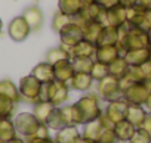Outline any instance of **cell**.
Wrapping results in <instances>:
<instances>
[{
	"label": "cell",
	"instance_id": "cell-1",
	"mask_svg": "<svg viewBox=\"0 0 151 143\" xmlns=\"http://www.w3.org/2000/svg\"><path fill=\"white\" fill-rule=\"evenodd\" d=\"M119 49L122 52L126 50H132V49H144V47H150V38H148V31L135 27L129 22H126L124 25H122L119 28Z\"/></svg>",
	"mask_w": 151,
	"mask_h": 143
},
{
	"label": "cell",
	"instance_id": "cell-2",
	"mask_svg": "<svg viewBox=\"0 0 151 143\" xmlns=\"http://www.w3.org/2000/svg\"><path fill=\"white\" fill-rule=\"evenodd\" d=\"M76 103H77V106L82 112L83 124L93 121V120H98L104 112L101 108V103H99V96L93 95V93H88V95L82 96Z\"/></svg>",
	"mask_w": 151,
	"mask_h": 143
},
{
	"label": "cell",
	"instance_id": "cell-3",
	"mask_svg": "<svg viewBox=\"0 0 151 143\" xmlns=\"http://www.w3.org/2000/svg\"><path fill=\"white\" fill-rule=\"evenodd\" d=\"M96 89H98V96H101L107 102L123 99V92L120 89V80L111 74H108L105 78L98 81Z\"/></svg>",
	"mask_w": 151,
	"mask_h": 143
},
{
	"label": "cell",
	"instance_id": "cell-4",
	"mask_svg": "<svg viewBox=\"0 0 151 143\" xmlns=\"http://www.w3.org/2000/svg\"><path fill=\"white\" fill-rule=\"evenodd\" d=\"M19 95H21V99H24L25 102L28 103H37L39 102V97H40V89H42V83L33 75H27V77H22L21 81H19Z\"/></svg>",
	"mask_w": 151,
	"mask_h": 143
},
{
	"label": "cell",
	"instance_id": "cell-5",
	"mask_svg": "<svg viewBox=\"0 0 151 143\" xmlns=\"http://www.w3.org/2000/svg\"><path fill=\"white\" fill-rule=\"evenodd\" d=\"M98 22H101L104 27H117L120 28L122 25H124L127 22V9L122 5L113 6L110 9H104V12L101 14Z\"/></svg>",
	"mask_w": 151,
	"mask_h": 143
},
{
	"label": "cell",
	"instance_id": "cell-6",
	"mask_svg": "<svg viewBox=\"0 0 151 143\" xmlns=\"http://www.w3.org/2000/svg\"><path fill=\"white\" fill-rule=\"evenodd\" d=\"M15 128H17V133L22 134L24 137H31L34 136V133L39 130V127L42 125V122L36 118L34 114H30V112H22V114H18L15 121Z\"/></svg>",
	"mask_w": 151,
	"mask_h": 143
},
{
	"label": "cell",
	"instance_id": "cell-7",
	"mask_svg": "<svg viewBox=\"0 0 151 143\" xmlns=\"http://www.w3.org/2000/svg\"><path fill=\"white\" fill-rule=\"evenodd\" d=\"M58 34H59V40H61V46H64L65 49L70 50L83 38V28L74 21V22L65 25Z\"/></svg>",
	"mask_w": 151,
	"mask_h": 143
},
{
	"label": "cell",
	"instance_id": "cell-8",
	"mask_svg": "<svg viewBox=\"0 0 151 143\" xmlns=\"http://www.w3.org/2000/svg\"><path fill=\"white\" fill-rule=\"evenodd\" d=\"M148 96H150V92L145 87L144 81L135 83L133 86H130L129 89L123 92V99L129 105H145L148 100Z\"/></svg>",
	"mask_w": 151,
	"mask_h": 143
},
{
	"label": "cell",
	"instance_id": "cell-9",
	"mask_svg": "<svg viewBox=\"0 0 151 143\" xmlns=\"http://www.w3.org/2000/svg\"><path fill=\"white\" fill-rule=\"evenodd\" d=\"M127 109H129V103L124 100V99H119V100H113V102H108L104 114L107 115V118L116 124L119 121H123L126 120V115H127Z\"/></svg>",
	"mask_w": 151,
	"mask_h": 143
},
{
	"label": "cell",
	"instance_id": "cell-10",
	"mask_svg": "<svg viewBox=\"0 0 151 143\" xmlns=\"http://www.w3.org/2000/svg\"><path fill=\"white\" fill-rule=\"evenodd\" d=\"M8 33H9L12 40L24 41L28 37V34L31 33V28H30V25H28V22L25 21L24 16H17L11 21V24L8 27Z\"/></svg>",
	"mask_w": 151,
	"mask_h": 143
},
{
	"label": "cell",
	"instance_id": "cell-11",
	"mask_svg": "<svg viewBox=\"0 0 151 143\" xmlns=\"http://www.w3.org/2000/svg\"><path fill=\"white\" fill-rule=\"evenodd\" d=\"M70 95V86L68 83H62L58 80L50 81V89H49V102H52L55 106H61L67 102Z\"/></svg>",
	"mask_w": 151,
	"mask_h": 143
},
{
	"label": "cell",
	"instance_id": "cell-12",
	"mask_svg": "<svg viewBox=\"0 0 151 143\" xmlns=\"http://www.w3.org/2000/svg\"><path fill=\"white\" fill-rule=\"evenodd\" d=\"M59 111H61V117H62V121H64L65 127L83 124V117H82V112H80L77 103L59 106Z\"/></svg>",
	"mask_w": 151,
	"mask_h": 143
},
{
	"label": "cell",
	"instance_id": "cell-13",
	"mask_svg": "<svg viewBox=\"0 0 151 143\" xmlns=\"http://www.w3.org/2000/svg\"><path fill=\"white\" fill-rule=\"evenodd\" d=\"M123 56L130 66H141L151 59V46L144 47V49L126 50V52H123Z\"/></svg>",
	"mask_w": 151,
	"mask_h": 143
},
{
	"label": "cell",
	"instance_id": "cell-14",
	"mask_svg": "<svg viewBox=\"0 0 151 143\" xmlns=\"http://www.w3.org/2000/svg\"><path fill=\"white\" fill-rule=\"evenodd\" d=\"M120 55H123V52L119 49L117 44H107V46H98L96 47V53H95V60L104 62L107 65H110L114 59H117Z\"/></svg>",
	"mask_w": 151,
	"mask_h": 143
},
{
	"label": "cell",
	"instance_id": "cell-15",
	"mask_svg": "<svg viewBox=\"0 0 151 143\" xmlns=\"http://www.w3.org/2000/svg\"><path fill=\"white\" fill-rule=\"evenodd\" d=\"M96 47L98 46L93 41L82 38L74 47L70 49V53H71V58H95Z\"/></svg>",
	"mask_w": 151,
	"mask_h": 143
},
{
	"label": "cell",
	"instance_id": "cell-16",
	"mask_svg": "<svg viewBox=\"0 0 151 143\" xmlns=\"http://www.w3.org/2000/svg\"><path fill=\"white\" fill-rule=\"evenodd\" d=\"M93 78L89 73H74V75L71 77V80L68 81L70 89L77 90V92H88L92 84H93Z\"/></svg>",
	"mask_w": 151,
	"mask_h": 143
},
{
	"label": "cell",
	"instance_id": "cell-17",
	"mask_svg": "<svg viewBox=\"0 0 151 143\" xmlns=\"http://www.w3.org/2000/svg\"><path fill=\"white\" fill-rule=\"evenodd\" d=\"M53 69H55V80L62 81V83H68L71 77L74 75V68H73L71 59H62L53 63Z\"/></svg>",
	"mask_w": 151,
	"mask_h": 143
},
{
	"label": "cell",
	"instance_id": "cell-18",
	"mask_svg": "<svg viewBox=\"0 0 151 143\" xmlns=\"http://www.w3.org/2000/svg\"><path fill=\"white\" fill-rule=\"evenodd\" d=\"M80 137H82V133L77 130V125H68L56 131L55 143H77Z\"/></svg>",
	"mask_w": 151,
	"mask_h": 143
},
{
	"label": "cell",
	"instance_id": "cell-19",
	"mask_svg": "<svg viewBox=\"0 0 151 143\" xmlns=\"http://www.w3.org/2000/svg\"><path fill=\"white\" fill-rule=\"evenodd\" d=\"M31 74L40 81V83H49V81H53L55 80V69H53V65L49 63V62H40L37 63Z\"/></svg>",
	"mask_w": 151,
	"mask_h": 143
},
{
	"label": "cell",
	"instance_id": "cell-20",
	"mask_svg": "<svg viewBox=\"0 0 151 143\" xmlns=\"http://www.w3.org/2000/svg\"><path fill=\"white\" fill-rule=\"evenodd\" d=\"M22 16L25 18V21L28 22L31 31H39L43 25V12L40 11V8L37 6H30L24 11Z\"/></svg>",
	"mask_w": 151,
	"mask_h": 143
},
{
	"label": "cell",
	"instance_id": "cell-21",
	"mask_svg": "<svg viewBox=\"0 0 151 143\" xmlns=\"http://www.w3.org/2000/svg\"><path fill=\"white\" fill-rule=\"evenodd\" d=\"M113 130H114V133H116L119 142H129V140L132 139V136H133L136 127H135L132 122H129L127 120H123V121L116 122L114 127H113Z\"/></svg>",
	"mask_w": 151,
	"mask_h": 143
},
{
	"label": "cell",
	"instance_id": "cell-22",
	"mask_svg": "<svg viewBox=\"0 0 151 143\" xmlns=\"http://www.w3.org/2000/svg\"><path fill=\"white\" fill-rule=\"evenodd\" d=\"M83 6H85V3L82 0H58V11H61L62 14L70 15L73 18L80 15Z\"/></svg>",
	"mask_w": 151,
	"mask_h": 143
},
{
	"label": "cell",
	"instance_id": "cell-23",
	"mask_svg": "<svg viewBox=\"0 0 151 143\" xmlns=\"http://www.w3.org/2000/svg\"><path fill=\"white\" fill-rule=\"evenodd\" d=\"M119 38H120V34H119V28L117 27H104L99 37H98V41H96V46H107V44H119Z\"/></svg>",
	"mask_w": 151,
	"mask_h": 143
},
{
	"label": "cell",
	"instance_id": "cell-24",
	"mask_svg": "<svg viewBox=\"0 0 151 143\" xmlns=\"http://www.w3.org/2000/svg\"><path fill=\"white\" fill-rule=\"evenodd\" d=\"M147 111L142 108V105H129V109H127V115H126V120L129 122H132L136 128L138 127H142L144 125V121L147 118Z\"/></svg>",
	"mask_w": 151,
	"mask_h": 143
},
{
	"label": "cell",
	"instance_id": "cell-25",
	"mask_svg": "<svg viewBox=\"0 0 151 143\" xmlns=\"http://www.w3.org/2000/svg\"><path fill=\"white\" fill-rule=\"evenodd\" d=\"M104 130H105V125L101 121V118H98V120H93V121H89V122L85 124V130H83L82 136L86 137V139L98 142V139H99V136L102 134Z\"/></svg>",
	"mask_w": 151,
	"mask_h": 143
},
{
	"label": "cell",
	"instance_id": "cell-26",
	"mask_svg": "<svg viewBox=\"0 0 151 143\" xmlns=\"http://www.w3.org/2000/svg\"><path fill=\"white\" fill-rule=\"evenodd\" d=\"M129 68L130 65L127 63V60L124 59L123 55H120L117 59H114L110 65H108V69H110V74L114 75L116 78H123L127 73H129Z\"/></svg>",
	"mask_w": 151,
	"mask_h": 143
},
{
	"label": "cell",
	"instance_id": "cell-27",
	"mask_svg": "<svg viewBox=\"0 0 151 143\" xmlns=\"http://www.w3.org/2000/svg\"><path fill=\"white\" fill-rule=\"evenodd\" d=\"M55 108H56V106H55L52 102H37V103H34V111H33V114L36 115V118H37L42 124H46L47 120H49V117H50V114L53 112Z\"/></svg>",
	"mask_w": 151,
	"mask_h": 143
},
{
	"label": "cell",
	"instance_id": "cell-28",
	"mask_svg": "<svg viewBox=\"0 0 151 143\" xmlns=\"http://www.w3.org/2000/svg\"><path fill=\"white\" fill-rule=\"evenodd\" d=\"M0 96H5V97L11 99L15 103H18L21 100L19 89L11 80H2L0 81Z\"/></svg>",
	"mask_w": 151,
	"mask_h": 143
},
{
	"label": "cell",
	"instance_id": "cell-29",
	"mask_svg": "<svg viewBox=\"0 0 151 143\" xmlns=\"http://www.w3.org/2000/svg\"><path fill=\"white\" fill-rule=\"evenodd\" d=\"M82 28H83V38H86V40H89V41H93V43L96 44L98 37H99V34H101L104 25H102L101 22H98V21H89V22H86Z\"/></svg>",
	"mask_w": 151,
	"mask_h": 143
},
{
	"label": "cell",
	"instance_id": "cell-30",
	"mask_svg": "<svg viewBox=\"0 0 151 143\" xmlns=\"http://www.w3.org/2000/svg\"><path fill=\"white\" fill-rule=\"evenodd\" d=\"M17 137V128L15 124L9 118L0 120V140H3L5 143Z\"/></svg>",
	"mask_w": 151,
	"mask_h": 143
},
{
	"label": "cell",
	"instance_id": "cell-31",
	"mask_svg": "<svg viewBox=\"0 0 151 143\" xmlns=\"http://www.w3.org/2000/svg\"><path fill=\"white\" fill-rule=\"evenodd\" d=\"M62 59H71V53L68 49H65L64 46H59V47H53L50 50H47L46 53V62L49 63H56Z\"/></svg>",
	"mask_w": 151,
	"mask_h": 143
},
{
	"label": "cell",
	"instance_id": "cell-32",
	"mask_svg": "<svg viewBox=\"0 0 151 143\" xmlns=\"http://www.w3.org/2000/svg\"><path fill=\"white\" fill-rule=\"evenodd\" d=\"M71 62H73L74 73H89L91 74L95 58H71Z\"/></svg>",
	"mask_w": 151,
	"mask_h": 143
},
{
	"label": "cell",
	"instance_id": "cell-33",
	"mask_svg": "<svg viewBox=\"0 0 151 143\" xmlns=\"http://www.w3.org/2000/svg\"><path fill=\"white\" fill-rule=\"evenodd\" d=\"M71 22H74V18H73V16L65 15V14H62L61 11H58V12L53 15V18H52V30H53L55 33H59L65 25H68V24H71Z\"/></svg>",
	"mask_w": 151,
	"mask_h": 143
},
{
	"label": "cell",
	"instance_id": "cell-34",
	"mask_svg": "<svg viewBox=\"0 0 151 143\" xmlns=\"http://www.w3.org/2000/svg\"><path fill=\"white\" fill-rule=\"evenodd\" d=\"M110 74V69H108V65L104 63V62H99V60H95L93 65H92V69H91V75L95 81H101L102 78H105L107 75Z\"/></svg>",
	"mask_w": 151,
	"mask_h": 143
},
{
	"label": "cell",
	"instance_id": "cell-35",
	"mask_svg": "<svg viewBox=\"0 0 151 143\" xmlns=\"http://www.w3.org/2000/svg\"><path fill=\"white\" fill-rule=\"evenodd\" d=\"M15 102H12L11 99L0 96V120L3 118H11V115L15 111Z\"/></svg>",
	"mask_w": 151,
	"mask_h": 143
},
{
	"label": "cell",
	"instance_id": "cell-36",
	"mask_svg": "<svg viewBox=\"0 0 151 143\" xmlns=\"http://www.w3.org/2000/svg\"><path fill=\"white\" fill-rule=\"evenodd\" d=\"M46 125H47L49 128H52V130H56V131L61 130L62 127H65V125H64V121H62V117H61L59 106H56V108L53 109V112L50 114V117H49Z\"/></svg>",
	"mask_w": 151,
	"mask_h": 143
},
{
	"label": "cell",
	"instance_id": "cell-37",
	"mask_svg": "<svg viewBox=\"0 0 151 143\" xmlns=\"http://www.w3.org/2000/svg\"><path fill=\"white\" fill-rule=\"evenodd\" d=\"M129 143H151V133L144 127H138Z\"/></svg>",
	"mask_w": 151,
	"mask_h": 143
},
{
	"label": "cell",
	"instance_id": "cell-38",
	"mask_svg": "<svg viewBox=\"0 0 151 143\" xmlns=\"http://www.w3.org/2000/svg\"><path fill=\"white\" fill-rule=\"evenodd\" d=\"M98 143H117V136L113 128H105L98 139Z\"/></svg>",
	"mask_w": 151,
	"mask_h": 143
},
{
	"label": "cell",
	"instance_id": "cell-39",
	"mask_svg": "<svg viewBox=\"0 0 151 143\" xmlns=\"http://www.w3.org/2000/svg\"><path fill=\"white\" fill-rule=\"evenodd\" d=\"M127 75H129L133 81H136V83H142V81H145V75H144V71H142L141 66H130Z\"/></svg>",
	"mask_w": 151,
	"mask_h": 143
},
{
	"label": "cell",
	"instance_id": "cell-40",
	"mask_svg": "<svg viewBox=\"0 0 151 143\" xmlns=\"http://www.w3.org/2000/svg\"><path fill=\"white\" fill-rule=\"evenodd\" d=\"M28 143H55V139L52 140L50 137H28Z\"/></svg>",
	"mask_w": 151,
	"mask_h": 143
},
{
	"label": "cell",
	"instance_id": "cell-41",
	"mask_svg": "<svg viewBox=\"0 0 151 143\" xmlns=\"http://www.w3.org/2000/svg\"><path fill=\"white\" fill-rule=\"evenodd\" d=\"M98 3H99L102 8L110 9V8H113V6L120 5V0H98Z\"/></svg>",
	"mask_w": 151,
	"mask_h": 143
},
{
	"label": "cell",
	"instance_id": "cell-42",
	"mask_svg": "<svg viewBox=\"0 0 151 143\" xmlns=\"http://www.w3.org/2000/svg\"><path fill=\"white\" fill-rule=\"evenodd\" d=\"M120 5L124 6L126 9H129V8H133L138 5V0H120Z\"/></svg>",
	"mask_w": 151,
	"mask_h": 143
},
{
	"label": "cell",
	"instance_id": "cell-43",
	"mask_svg": "<svg viewBox=\"0 0 151 143\" xmlns=\"http://www.w3.org/2000/svg\"><path fill=\"white\" fill-rule=\"evenodd\" d=\"M142 127L151 133V111L147 114V118H145V121H144V125H142Z\"/></svg>",
	"mask_w": 151,
	"mask_h": 143
},
{
	"label": "cell",
	"instance_id": "cell-44",
	"mask_svg": "<svg viewBox=\"0 0 151 143\" xmlns=\"http://www.w3.org/2000/svg\"><path fill=\"white\" fill-rule=\"evenodd\" d=\"M138 5L147 11H151V0H138Z\"/></svg>",
	"mask_w": 151,
	"mask_h": 143
},
{
	"label": "cell",
	"instance_id": "cell-45",
	"mask_svg": "<svg viewBox=\"0 0 151 143\" xmlns=\"http://www.w3.org/2000/svg\"><path fill=\"white\" fill-rule=\"evenodd\" d=\"M77 143H98V142H95V140H91V139H86V137H80V140L77 142Z\"/></svg>",
	"mask_w": 151,
	"mask_h": 143
},
{
	"label": "cell",
	"instance_id": "cell-46",
	"mask_svg": "<svg viewBox=\"0 0 151 143\" xmlns=\"http://www.w3.org/2000/svg\"><path fill=\"white\" fill-rule=\"evenodd\" d=\"M6 143H25L22 139H19V137H14L12 140H9V142H6Z\"/></svg>",
	"mask_w": 151,
	"mask_h": 143
},
{
	"label": "cell",
	"instance_id": "cell-47",
	"mask_svg": "<svg viewBox=\"0 0 151 143\" xmlns=\"http://www.w3.org/2000/svg\"><path fill=\"white\" fill-rule=\"evenodd\" d=\"M145 106H147V108H148V109L151 111V95L148 96V100H147V103H145Z\"/></svg>",
	"mask_w": 151,
	"mask_h": 143
},
{
	"label": "cell",
	"instance_id": "cell-48",
	"mask_svg": "<svg viewBox=\"0 0 151 143\" xmlns=\"http://www.w3.org/2000/svg\"><path fill=\"white\" fill-rule=\"evenodd\" d=\"M82 2H83L85 5H91V3H95V2H98V0H82Z\"/></svg>",
	"mask_w": 151,
	"mask_h": 143
},
{
	"label": "cell",
	"instance_id": "cell-49",
	"mask_svg": "<svg viewBox=\"0 0 151 143\" xmlns=\"http://www.w3.org/2000/svg\"><path fill=\"white\" fill-rule=\"evenodd\" d=\"M148 38H150V46H151V30L148 31Z\"/></svg>",
	"mask_w": 151,
	"mask_h": 143
},
{
	"label": "cell",
	"instance_id": "cell-50",
	"mask_svg": "<svg viewBox=\"0 0 151 143\" xmlns=\"http://www.w3.org/2000/svg\"><path fill=\"white\" fill-rule=\"evenodd\" d=\"M2 25H3V24H2V19H0V31H2Z\"/></svg>",
	"mask_w": 151,
	"mask_h": 143
},
{
	"label": "cell",
	"instance_id": "cell-51",
	"mask_svg": "<svg viewBox=\"0 0 151 143\" xmlns=\"http://www.w3.org/2000/svg\"><path fill=\"white\" fill-rule=\"evenodd\" d=\"M0 143H5V142H3V140H0Z\"/></svg>",
	"mask_w": 151,
	"mask_h": 143
}]
</instances>
